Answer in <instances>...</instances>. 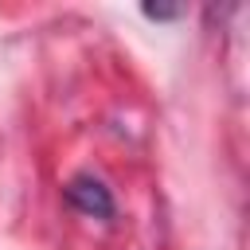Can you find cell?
Listing matches in <instances>:
<instances>
[{"label":"cell","mask_w":250,"mask_h":250,"mask_svg":"<svg viewBox=\"0 0 250 250\" xmlns=\"http://www.w3.org/2000/svg\"><path fill=\"white\" fill-rule=\"evenodd\" d=\"M66 199H70V207H78L82 215H94V219H109V215H113V195H109V188H105L98 176H90V172H78V176L66 184Z\"/></svg>","instance_id":"cell-1"},{"label":"cell","mask_w":250,"mask_h":250,"mask_svg":"<svg viewBox=\"0 0 250 250\" xmlns=\"http://www.w3.org/2000/svg\"><path fill=\"white\" fill-rule=\"evenodd\" d=\"M145 16H152V20H168V16H176V8H145Z\"/></svg>","instance_id":"cell-2"}]
</instances>
